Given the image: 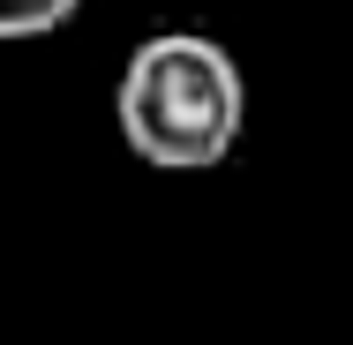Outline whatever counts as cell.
Listing matches in <instances>:
<instances>
[{"instance_id":"cell-1","label":"cell","mask_w":353,"mask_h":345,"mask_svg":"<svg viewBox=\"0 0 353 345\" xmlns=\"http://www.w3.org/2000/svg\"><path fill=\"white\" fill-rule=\"evenodd\" d=\"M113 121L143 165L158 173H211L248 136V83L241 61L196 38V30H158L128 53L113 83Z\"/></svg>"},{"instance_id":"cell-2","label":"cell","mask_w":353,"mask_h":345,"mask_svg":"<svg viewBox=\"0 0 353 345\" xmlns=\"http://www.w3.org/2000/svg\"><path fill=\"white\" fill-rule=\"evenodd\" d=\"M83 0H0V45H23V38H53L61 23H75Z\"/></svg>"}]
</instances>
